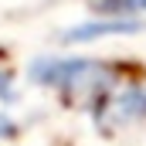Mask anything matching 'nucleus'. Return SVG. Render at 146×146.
Segmentation results:
<instances>
[{"label": "nucleus", "instance_id": "obj_1", "mask_svg": "<svg viewBox=\"0 0 146 146\" xmlns=\"http://www.w3.org/2000/svg\"><path fill=\"white\" fill-rule=\"evenodd\" d=\"M119 68L109 61H99V58H34L27 65V78L34 85L44 88H54L61 95H78L85 102H92L102 88H109L112 82L119 78Z\"/></svg>", "mask_w": 146, "mask_h": 146}, {"label": "nucleus", "instance_id": "obj_2", "mask_svg": "<svg viewBox=\"0 0 146 146\" xmlns=\"http://www.w3.org/2000/svg\"><path fill=\"white\" fill-rule=\"evenodd\" d=\"M92 119L102 133H122L146 119V85L119 75L109 88H102L92 102Z\"/></svg>", "mask_w": 146, "mask_h": 146}, {"label": "nucleus", "instance_id": "obj_3", "mask_svg": "<svg viewBox=\"0 0 146 146\" xmlns=\"http://www.w3.org/2000/svg\"><path fill=\"white\" fill-rule=\"evenodd\" d=\"M143 31L139 17H102L95 14L92 21H82L61 31V44H88V41H102V37H122V34H136Z\"/></svg>", "mask_w": 146, "mask_h": 146}, {"label": "nucleus", "instance_id": "obj_4", "mask_svg": "<svg viewBox=\"0 0 146 146\" xmlns=\"http://www.w3.org/2000/svg\"><path fill=\"white\" fill-rule=\"evenodd\" d=\"M92 10L102 14V17H139L143 21L146 0H95Z\"/></svg>", "mask_w": 146, "mask_h": 146}, {"label": "nucleus", "instance_id": "obj_5", "mask_svg": "<svg viewBox=\"0 0 146 146\" xmlns=\"http://www.w3.org/2000/svg\"><path fill=\"white\" fill-rule=\"evenodd\" d=\"M0 102H17V92H14V75L7 68H0Z\"/></svg>", "mask_w": 146, "mask_h": 146}, {"label": "nucleus", "instance_id": "obj_6", "mask_svg": "<svg viewBox=\"0 0 146 146\" xmlns=\"http://www.w3.org/2000/svg\"><path fill=\"white\" fill-rule=\"evenodd\" d=\"M14 136H17V122L0 112V139H14Z\"/></svg>", "mask_w": 146, "mask_h": 146}]
</instances>
